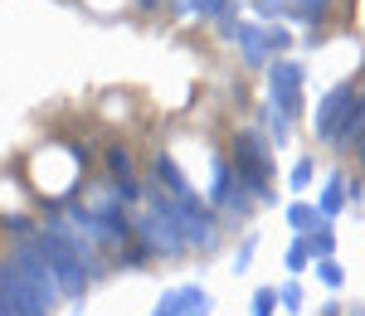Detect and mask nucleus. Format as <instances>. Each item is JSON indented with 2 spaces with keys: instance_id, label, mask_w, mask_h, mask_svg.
<instances>
[{
  "instance_id": "f257e3e1",
  "label": "nucleus",
  "mask_w": 365,
  "mask_h": 316,
  "mask_svg": "<svg viewBox=\"0 0 365 316\" xmlns=\"http://www.w3.org/2000/svg\"><path fill=\"white\" fill-rule=\"evenodd\" d=\"M146 209H141L137 219H132V238L137 243H146V253H151V263L156 258H185V238H180V214H175V200H170L166 190L151 180L146 185Z\"/></svg>"
},
{
  "instance_id": "f03ea898",
  "label": "nucleus",
  "mask_w": 365,
  "mask_h": 316,
  "mask_svg": "<svg viewBox=\"0 0 365 316\" xmlns=\"http://www.w3.org/2000/svg\"><path fill=\"white\" fill-rule=\"evenodd\" d=\"M229 166H234L239 190H249L258 204H278V190H273V142H268V137H258L253 127H244V132L234 137Z\"/></svg>"
},
{
  "instance_id": "7ed1b4c3",
  "label": "nucleus",
  "mask_w": 365,
  "mask_h": 316,
  "mask_svg": "<svg viewBox=\"0 0 365 316\" xmlns=\"http://www.w3.org/2000/svg\"><path fill=\"white\" fill-rule=\"evenodd\" d=\"M34 238H39L44 258H49V268H54L63 302H78V297L88 292V273H83V263H78V248H73V238H68V229H63V219L39 224V229H34Z\"/></svg>"
},
{
  "instance_id": "20e7f679",
  "label": "nucleus",
  "mask_w": 365,
  "mask_h": 316,
  "mask_svg": "<svg viewBox=\"0 0 365 316\" xmlns=\"http://www.w3.org/2000/svg\"><path fill=\"white\" fill-rule=\"evenodd\" d=\"M10 263L20 268V278H25L34 297L44 302V312H54L58 302H63V292H58V278L49 258H44V248H39V238H15V248H10Z\"/></svg>"
},
{
  "instance_id": "39448f33",
  "label": "nucleus",
  "mask_w": 365,
  "mask_h": 316,
  "mask_svg": "<svg viewBox=\"0 0 365 316\" xmlns=\"http://www.w3.org/2000/svg\"><path fill=\"white\" fill-rule=\"evenodd\" d=\"M175 214H180V238H185V253H215V248H220V238H225L220 214L200 200V195L175 200Z\"/></svg>"
},
{
  "instance_id": "423d86ee",
  "label": "nucleus",
  "mask_w": 365,
  "mask_h": 316,
  "mask_svg": "<svg viewBox=\"0 0 365 316\" xmlns=\"http://www.w3.org/2000/svg\"><path fill=\"white\" fill-rule=\"evenodd\" d=\"M263 78H268V102H273L278 112H287V117L302 112V83H307V68H302L297 58H287V54L268 58V63H263Z\"/></svg>"
},
{
  "instance_id": "0eeeda50",
  "label": "nucleus",
  "mask_w": 365,
  "mask_h": 316,
  "mask_svg": "<svg viewBox=\"0 0 365 316\" xmlns=\"http://www.w3.org/2000/svg\"><path fill=\"white\" fill-rule=\"evenodd\" d=\"M351 98H356V83H336L331 93H322V102L312 107V132H317V142H336L341 122L351 112Z\"/></svg>"
},
{
  "instance_id": "6e6552de",
  "label": "nucleus",
  "mask_w": 365,
  "mask_h": 316,
  "mask_svg": "<svg viewBox=\"0 0 365 316\" xmlns=\"http://www.w3.org/2000/svg\"><path fill=\"white\" fill-rule=\"evenodd\" d=\"M0 292H5V302H10V316H49L44 302L34 297V288L20 278V268L10 258H0Z\"/></svg>"
},
{
  "instance_id": "1a4fd4ad",
  "label": "nucleus",
  "mask_w": 365,
  "mask_h": 316,
  "mask_svg": "<svg viewBox=\"0 0 365 316\" xmlns=\"http://www.w3.org/2000/svg\"><path fill=\"white\" fill-rule=\"evenodd\" d=\"M331 10H336V0H287L278 20H287V25H307V29H322L327 20H331Z\"/></svg>"
},
{
  "instance_id": "9d476101",
  "label": "nucleus",
  "mask_w": 365,
  "mask_h": 316,
  "mask_svg": "<svg viewBox=\"0 0 365 316\" xmlns=\"http://www.w3.org/2000/svg\"><path fill=\"white\" fill-rule=\"evenodd\" d=\"M151 171H156V185H166V195H170V200H185V195H195V185L185 180V171L175 166V156H170V151H156Z\"/></svg>"
},
{
  "instance_id": "9b49d317",
  "label": "nucleus",
  "mask_w": 365,
  "mask_h": 316,
  "mask_svg": "<svg viewBox=\"0 0 365 316\" xmlns=\"http://www.w3.org/2000/svg\"><path fill=\"white\" fill-rule=\"evenodd\" d=\"M234 44H239V54H244L249 68H263V63H268V44H263V25H258V20H239Z\"/></svg>"
},
{
  "instance_id": "f8f14e48",
  "label": "nucleus",
  "mask_w": 365,
  "mask_h": 316,
  "mask_svg": "<svg viewBox=\"0 0 365 316\" xmlns=\"http://www.w3.org/2000/svg\"><path fill=\"white\" fill-rule=\"evenodd\" d=\"M253 195L249 190H239V185H234V190H229L225 195V204H215V214H220V229H239V224H249L253 219Z\"/></svg>"
},
{
  "instance_id": "ddd939ff",
  "label": "nucleus",
  "mask_w": 365,
  "mask_h": 316,
  "mask_svg": "<svg viewBox=\"0 0 365 316\" xmlns=\"http://www.w3.org/2000/svg\"><path fill=\"white\" fill-rule=\"evenodd\" d=\"M317 214L322 219H336L341 209H346V171H327V180H322V195H317Z\"/></svg>"
},
{
  "instance_id": "4468645a",
  "label": "nucleus",
  "mask_w": 365,
  "mask_h": 316,
  "mask_svg": "<svg viewBox=\"0 0 365 316\" xmlns=\"http://www.w3.org/2000/svg\"><path fill=\"white\" fill-rule=\"evenodd\" d=\"M361 127H365V88H356V98H351V112H346V122H341L336 132V151H356V142H361Z\"/></svg>"
},
{
  "instance_id": "2eb2a0df",
  "label": "nucleus",
  "mask_w": 365,
  "mask_h": 316,
  "mask_svg": "<svg viewBox=\"0 0 365 316\" xmlns=\"http://www.w3.org/2000/svg\"><path fill=\"white\" fill-rule=\"evenodd\" d=\"M258 122L268 127V142H273V146H287V142H292V127H297V117L278 112L273 102H263V107H258Z\"/></svg>"
},
{
  "instance_id": "dca6fc26",
  "label": "nucleus",
  "mask_w": 365,
  "mask_h": 316,
  "mask_svg": "<svg viewBox=\"0 0 365 316\" xmlns=\"http://www.w3.org/2000/svg\"><path fill=\"white\" fill-rule=\"evenodd\" d=\"M210 166H215V175H210V190H205V204L215 209V204H225V195L234 190V185H239V180H234V166H229L225 156H215Z\"/></svg>"
},
{
  "instance_id": "f3484780",
  "label": "nucleus",
  "mask_w": 365,
  "mask_h": 316,
  "mask_svg": "<svg viewBox=\"0 0 365 316\" xmlns=\"http://www.w3.org/2000/svg\"><path fill=\"white\" fill-rule=\"evenodd\" d=\"M103 166H108V175H113V185H122V180H137V161H132V151L122 142H113L108 151H103Z\"/></svg>"
},
{
  "instance_id": "a211bd4d",
  "label": "nucleus",
  "mask_w": 365,
  "mask_h": 316,
  "mask_svg": "<svg viewBox=\"0 0 365 316\" xmlns=\"http://www.w3.org/2000/svg\"><path fill=\"white\" fill-rule=\"evenodd\" d=\"M302 243H307L312 258H331L336 253V229H331V219H322V224H312L307 233H297Z\"/></svg>"
},
{
  "instance_id": "6ab92c4d",
  "label": "nucleus",
  "mask_w": 365,
  "mask_h": 316,
  "mask_svg": "<svg viewBox=\"0 0 365 316\" xmlns=\"http://www.w3.org/2000/svg\"><path fill=\"white\" fill-rule=\"evenodd\" d=\"M263 44H268V58H278V54H292L297 34H292L287 20H268V25H263Z\"/></svg>"
},
{
  "instance_id": "aec40b11",
  "label": "nucleus",
  "mask_w": 365,
  "mask_h": 316,
  "mask_svg": "<svg viewBox=\"0 0 365 316\" xmlns=\"http://www.w3.org/2000/svg\"><path fill=\"white\" fill-rule=\"evenodd\" d=\"M312 224H322L317 204H307V200H287V229H292V233H307Z\"/></svg>"
},
{
  "instance_id": "412c9836",
  "label": "nucleus",
  "mask_w": 365,
  "mask_h": 316,
  "mask_svg": "<svg viewBox=\"0 0 365 316\" xmlns=\"http://www.w3.org/2000/svg\"><path fill=\"white\" fill-rule=\"evenodd\" d=\"M312 180H317V161H312V156H297L292 171H287V190H292V195H307Z\"/></svg>"
},
{
  "instance_id": "4be33fe9",
  "label": "nucleus",
  "mask_w": 365,
  "mask_h": 316,
  "mask_svg": "<svg viewBox=\"0 0 365 316\" xmlns=\"http://www.w3.org/2000/svg\"><path fill=\"white\" fill-rule=\"evenodd\" d=\"M282 268H287V278H302V273H312V253L307 243L292 233V243H287V258H282Z\"/></svg>"
},
{
  "instance_id": "5701e85b",
  "label": "nucleus",
  "mask_w": 365,
  "mask_h": 316,
  "mask_svg": "<svg viewBox=\"0 0 365 316\" xmlns=\"http://www.w3.org/2000/svg\"><path fill=\"white\" fill-rule=\"evenodd\" d=\"M146 263H151V253H146V243H137V238L117 243V268H132V273H141Z\"/></svg>"
},
{
  "instance_id": "b1692460",
  "label": "nucleus",
  "mask_w": 365,
  "mask_h": 316,
  "mask_svg": "<svg viewBox=\"0 0 365 316\" xmlns=\"http://www.w3.org/2000/svg\"><path fill=\"white\" fill-rule=\"evenodd\" d=\"M278 307H282V312H302V307H307V292H302V283H297V278L278 283Z\"/></svg>"
},
{
  "instance_id": "393cba45",
  "label": "nucleus",
  "mask_w": 365,
  "mask_h": 316,
  "mask_svg": "<svg viewBox=\"0 0 365 316\" xmlns=\"http://www.w3.org/2000/svg\"><path fill=\"white\" fill-rule=\"evenodd\" d=\"M312 273H317L327 288H341V283H346V268L336 263V253H331V258H312Z\"/></svg>"
},
{
  "instance_id": "a878e982",
  "label": "nucleus",
  "mask_w": 365,
  "mask_h": 316,
  "mask_svg": "<svg viewBox=\"0 0 365 316\" xmlns=\"http://www.w3.org/2000/svg\"><path fill=\"white\" fill-rule=\"evenodd\" d=\"M253 253H258V233H244V238H239V248H234V273H239V278L253 268Z\"/></svg>"
},
{
  "instance_id": "bb28decb",
  "label": "nucleus",
  "mask_w": 365,
  "mask_h": 316,
  "mask_svg": "<svg viewBox=\"0 0 365 316\" xmlns=\"http://www.w3.org/2000/svg\"><path fill=\"white\" fill-rule=\"evenodd\" d=\"M0 229L10 233V238H34V229H39V224H34L29 214H5V219H0Z\"/></svg>"
},
{
  "instance_id": "cd10ccee",
  "label": "nucleus",
  "mask_w": 365,
  "mask_h": 316,
  "mask_svg": "<svg viewBox=\"0 0 365 316\" xmlns=\"http://www.w3.org/2000/svg\"><path fill=\"white\" fill-rule=\"evenodd\" d=\"M249 316H278V288H258L253 292V312Z\"/></svg>"
},
{
  "instance_id": "c85d7f7f",
  "label": "nucleus",
  "mask_w": 365,
  "mask_h": 316,
  "mask_svg": "<svg viewBox=\"0 0 365 316\" xmlns=\"http://www.w3.org/2000/svg\"><path fill=\"white\" fill-rule=\"evenodd\" d=\"M282 5H287V0H253V15H258V25L278 20V15H282Z\"/></svg>"
},
{
  "instance_id": "c756f323",
  "label": "nucleus",
  "mask_w": 365,
  "mask_h": 316,
  "mask_svg": "<svg viewBox=\"0 0 365 316\" xmlns=\"http://www.w3.org/2000/svg\"><path fill=\"white\" fill-rule=\"evenodd\" d=\"M63 151H68V156H73L78 166H93V146H88V142H68Z\"/></svg>"
},
{
  "instance_id": "7c9ffc66",
  "label": "nucleus",
  "mask_w": 365,
  "mask_h": 316,
  "mask_svg": "<svg viewBox=\"0 0 365 316\" xmlns=\"http://www.w3.org/2000/svg\"><path fill=\"white\" fill-rule=\"evenodd\" d=\"M346 204H356V209L365 204V180H351L346 175Z\"/></svg>"
},
{
  "instance_id": "2f4dec72",
  "label": "nucleus",
  "mask_w": 365,
  "mask_h": 316,
  "mask_svg": "<svg viewBox=\"0 0 365 316\" xmlns=\"http://www.w3.org/2000/svg\"><path fill=\"white\" fill-rule=\"evenodd\" d=\"M346 312V302H336V297H331V302H322V316H341Z\"/></svg>"
},
{
  "instance_id": "473e14b6",
  "label": "nucleus",
  "mask_w": 365,
  "mask_h": 316,
  "mask_svg": "<svg viewBox=\"0 0 365 316\" xmlns=\"http://www.w3.org/2000/svg\"><path fill=\"white\" fill-rule=\"evenodd\" d=\"M137 10H161V0H132Z\"/></svg>"
},
{
  "instance_id": "72a5a7b5",
  "label": "nucleus",
  "mask_w": 365,
  "mask_h": 316,
  "mask_svg": "<svg viewBox=\"0 0 365 316\" xmlns=\"http://www.w3.org/2000/svg\"><path fill=\"white\" fill-rule=\"evenodd\" d=\"M180 316H210V307H190V312H180Z\"/></svg>"
},
{
  "instance_id": "f704fd0d",
  "label": "nucleus",
  "mask_w": 365,
  "mask_h": 316,
  "mask_svg": "<svg viewBox=\"0 0 365 316\" xmlns=\"http://www.w3.org/2000/svg\"><path fill=\"white\" fill-rule=\"evenodd\" d=\"M341 316H365V307H346V312H341Z\"/></svg>"
},
{
  "instance_id": "c9c22d12",
  "label": "nucleus",
  "mask_w": 365,
  "mask_h": 316,
  "mask_svg": "<svg viewBox=\"0 0 365 316\" xmlns=\"http://www.w3.org/2000/svg\"><path fill=\"white\" fill-rule=\"evenodd\" d=\"M356 146H361V161H365V127H361V142H356Z\"/></svg>"
}]
</instances>
